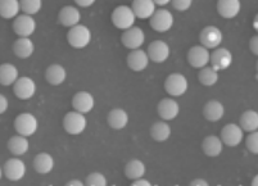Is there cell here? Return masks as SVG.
<instances>
[{
    "mask_svg": "<svg viewBox=\"0 0 258 186\" xmlns=\"http://www.w3.org/2000/svg\"><path fill=\"white\" fill-rule=\"evenodd\" d=\"M93 39L91 31L89 27L84 25H76L70 28L69 34H67V41L70 46L74 49H84L89 45Z\"/></svg>",
    "mask_w": 258,
    "mask_h": 186,
    "instance_id": "obj_1",
    "label": "cell"
},
{
    "mask_svg": "<svg viewBox=\"0 0 258 186\" xmlns=\"http://www.w3.org/2000/svg\"><path fill=\"white\" fill-rule=\"evenodd\" d=\"M88 126V119H86L84 113H80L77 110L69 112L63 118V129L70 135H80L86 130Z\"/></svg>",
    "mask_w": 258,
    "mask_h": 186,
    "instance_id": "obj_2",
    "label": "cell"
},
{
    "mask_svg": "<svg viewBox=\"0 0 258 186\" xmlns=\"http://www.w3.org/2000/svg\"><path fill=\"white\" fill-rule=\"evenodd\" d=\"M111 18L114 27L122 30V31L135 26V21H137L133 8L128 6H118L117 8H114Z\"/></svg>",
    "mask_w": 258,
    "mask_h": 186,
    "instance_id": "obj_3",
    "label": "cell"
},
{
    "mask_svg": "<svg viewBox=\"0 0 258 186\" xmlns=\"http://www.w3.org/2000/svg\"><path fill=\"white\" fill-rule=\"evenodd\" d=\"M15 129L17 134L30 138V136L35 135V133L39 129V122L32 113H21L15 119Z\"/></svg>",
    "mask_w": 258,
    "mask_h": 186,
    "instance_id": "obj_4",
    "label": "cell"
},
{
    "mask_svg": "<svg viewBox=\"0 0 258 186\" xmlns=\"http://www.w3.org/2000/svg\"><path fill=\"white\" fill-rule=\"evenodd\" d=\"M187 89H189V82L182 74H171L165 81V90L171 98L182 96Z\"/></svg>",
    "mask_w": 258,
    "mask_h": 186,
    "instance_id": "obj_5",
    "label": "cell"
},
{
    "mask_svg": "<svg viewBox=\"0 0 258 186\" xmlns=\"http://www.w3.org/2000/svg\"><path fill=\"white\" fill-rule=\"evenodd\" d=\"M151 27L153 28L156 32L159 34H163V32L170 31L171 28L173 27V22H175V18H173V14L171 13L167 9H158L153 13L151 18Z\"/></svg>",
    "mask_w": 258,
    "mask_h": 186,
    "instance_id": "obj_6",
    "label": "cell"
},
{
    "mask_svg": "<svg viewBox=\"0 0 258 186\" xmlns=\"http://www.w3.org/2000/svg\"><path fill=\"white\" fill-rule=\"evenodd\" d=\"M222 40H224V35H222L221 30L216 26H207L201 31L199 35V41H201V45L210 49H216L219 48L222 44Z\"/></svg>",
    "mask_w": 258,
    "mask_h": 186,
    "instance_id": "obj_7",
    "label": "cell"
},
{
    "mask_svg": "<svg viewBox=\"0 0 258 186\" xmlns=\"http://www.w3.org/2000/svg\"><path fill=\"white\" fill-rule=\"evenodd\" d=\"M121 41L123 46L130 49V50L140 49L145 42V32L143 31V28L138 27V26H133V27L123 31Z\"/></svg>",
    "mask_w": 258,
    "mask_h": 186,
    "instance_id": "obj_8",
    "label": "cell"
},
{
    "mask_svg": "<svg viewBox=\"0 0 258 186\" xmlns=\"http://www.w3.org/2000/svg\"><path fill=\"white\" fill-rule=\"evenodd\" d=\"M13 31L18 37H30L36 31V21L34 16L29 14H20L15 18L13 22Z\"/></svg>",
    "mask_w": 258,
    "mask_h": 186,
    "instance_id": "obj_9",
    "label": "cell"
},
{
    "mask_svg": "<svg viewBox=\"0 0 258 186\" xmlns=\"http://www.w3.org/2000/svg\"><path fill=\"white\" fill-rule=\"evenodd\" d=\"M3 172L4 176L9 181L16 182V181H20L25 177L26 172H27V168H26V164L22 159H20L18 157H15V158L8 159L4 163Z\"/></svg>",
    "mask_w": 258,
    "mask_h": 186,
    "instance_id": "obj_10",
    "label": "cell"
},
{
    "mask_svg": "<svg viewBox=\"0 0 258 186\" xmlns=\"http://www.w3.org/2000/svg\"><path fill=\"white\" fill-rule=\"evenodd\" d=\"M13 93L21 100H29L36 94V84L31 77H18L13 84Z\"/></svg>",
    "mask_w": 258,
    "mask_h": 186,
    "instance_id": "obj_11",
    "label": "cell"
},
{
    "mask_svg": "<svg viewBox=\"0 0 258 186\" xmlns=\"http://www.w3.org/2000/svg\"><path fill=\"white\" fill-rule=\"evenodd\" d=\"M149 59L154 63H163L170 58L171 49L167 42L163 40H154L149 44L147 50Z\"/></svg>",
    "mask_w": 258,
    "mask_h": 186,
    "instance_id": "obj_12",
    "label": "cell"
},
{
    "mask_svg": "<svg viewBox=\"0 0 258 186\" xmlns=\"http://www.w3.org/2000/svg\"><path fill=\"white\" fill-rule=\"evenodd\" d=\"M220 139L222 140L224 145H227L230 148H235L240 144L244 139V131L241 127L236 123H229L224 126L221 130V136Z\"/></svg>",
    "mask_w": 258,
    "mask_h": 186,
    "instance_id": "obj_13",
    "label": "cell"
},
{
    "mask_svg": "<svg viewBox=\"0 0 258 186\" xmlns=\"http://www.w3.org/2000/svg\"><path fill=\"white\" fill-rule=\"evenodd\" d=\"M210 56L211 53L207 48L202 45H196L190 48V50L187 51V62L193 68L201 70V68L210 65Z\"/></svg>",
    "mask_w": 258,
    "mask_h": 186,
    "instance_id": "obj_14",
    "label": "cell"
},
{
    "mask_svg": "<svg viewBox=\"0 0 258 186\" xmlns=\"http://www.w3.org/2000/svg\"><path fill=\"white\" fill-rule=\"evenodd\" d=\"M210 63L216 71L227 70L233 65V54L226 48H216L213 53H211Z\"/></svg>",
    "mask_w": 258,
    "mask_h": 186,
    "instance_id": "obj_15",
    "label": "cell"
},
{
    "mask_svg": "<svg viewBox=\"0 0 258 186\" xmlns=\"http://www.w3.org/2000/svg\"><path fill=\"white\" fill-rule=\"evenodd\" d=\"M157 112L163 121H172L179 116L180 105L173 98H165L158 103Z\"/></svg>",
    "mask_w": 258,
    "mask_h": 186,
    "instance_id": "obj_16",
    "label": "cell"
},
{
    "mask_svg": "<svg viewBox=\"0 0 258 186\" xmlns=\"http://www.w3.org/2000/svg\"><path fill=\"white\" fill-rule=\"evenodd\" d=\"M94 105H95V99H94L93 94L89 93V91H77L72 98L74 110L84 113V114L91 112L94 109Z\"/></svg>",
    "mask_w": 258,
    "mask_h": 186,
    "instance_id": "obj_17",
    "label": "cell"
},
{
    "mask_svg": "<svg viewBox=\"0 0 258 186\" xmlns=\"http://www.w3.org/2000/svg\"><path fill=\"white\" fill-rule=\"evenodd\" d=\"M127 62L128 68L134 72H142V71L147 70L148 66H149V56H148L147 51L142 50V49H135V50H131L127 55Z\"/></svg>",
    "mask_w": 258,
    "mask_h": 186,
    "instance_id": "obj_18",
    "label": "cell"
},
{
    "mask_svg": "<svg viewBox=\"0 0 258 186\" xmlns=\"http://www.w3.org/2000/svg\"><path fill=\"white\" fill-rule=\"evenodd\" d=\"M58 21L64 27H74V26L79 25L81 21V13L79 9L74 6H66L63 7L58 14Z\"/></svg>",
    "mask_w": 258,
    "mask_h": 186,
    "instance_id": "obj_19",
    "label": "cell"
},
{
    "mask_svg": "<svg viewBox=\"0 0 258 186\" xmlns=\"http://www.w3.org/2000/svg\"><path fill=\"white\" fill-rule=\"evenodd\" d=\"M240 0H219L217 2V12L225 20H233L240 13Z\"/></svg>",
    "mask_w": 258,
    "mask_h": 186,
    "instance_id": "obj_20",
    "label": "cell"
},
{
    "mask_svg": "<svg viewBox=\"0 0 258 186\" xmlns=\"http://www.w3.org/2000/svg\"><path fill=\"white\" fill-rule=\"evenodd\" d=\"M131 8H133L137 18L149 20L156 12V4L153 0H134Z\"/></svg>",
    "mask_w": 258,
    "mask_h": 186,
    "instance_id": "obj_21",
    "label": "cell"
},
{
    "mask_svg": "<svg viewBox=\"0 0 258 186\" xmlns=\"http://www.w3.org/2000/svg\"><path fill=\"white\" fill-rule=\"evenodd\" d=\"M13 53L20 59H27L35 53V44L30 37H18L13 42Z\"/></svg>",
    "mask_w": 258,
    "mask_h": 186,
    "instance_id": "obj_22",
    "label": "cell"
},
{
    "mask_svg": "<svg viewBox=\"0 0 258 186\" xmlns=\"http://www.w3.org/2000/svg\"><path fill=\"white\" fill-rule=\"evenodd\" d=\"M202 149L207 157L211 158H216L219 157L220 154L224 150V143H222L221 139L216 135H210L207 138H205L203 143H202Z\"/></svg>",
    "mask_w": 258,
    "mask_h": 186,
    "instance_id": "obj_23",
    "label": "cell"
},
{
    "mask_svg": "<svg viewBox=\"0 0 258 186\" xmlns=\"http://www.w3.org/2000/svg\"><path fill=\"white\" fill-rule=\"evenodd\" d=\"M203 116L210 122H219L225 116V107L219 100H210L203 108Z\"/></svg>",
    "mask_w": 258,
    "mask_h": 186,
    "instance_id": "obj_24",
    "label": "cell"
},
{
    "mask_svg": "<svg viewBox=\"0 0 258 186\" xmlns=\"http://www.w3.org/2000/svg\"><path fill=\"white\" fill-rule=\"evenodd\" d=\"M45 79L48 84L51 85V86H59L67 79V71H66L63 66L54 63V65H50L46 68Z\"/></svg>",
    "mask_w": 258,
    "mask_h": 186,
    "instance_id": "obj_25",
    "label": "cell"
},
{
    "mask_svg": "<svg viewBox=\"0 0 258 186\" xmlns=\"http://www.w3.org/2000/svg\"><path fill=\"white\" fill-rule=\"evenodd\" d=\"M107 122L111 129L113 130H123L128 123V114L122 108H114L108 113Z\"/></svg>",
    "mask_w": 258,
    "mask_h": 186,
    "instance_id": "obj_26",
    "label": "cell"
},
{
    "mask_svg": "<svg viewBox=\"0 0 258 186\" xmlns=\"http://www.w3.org/2000/svg\"><path fill=\"white\" fill-rule=\"evenodd\" d=\"M54 166H55V161H54L53 155H50L49 153H39L34 158V168L40 175L50 173L53 171Z\"/></svg>",
    "mask_w": 258,
    "mask_h": 186,
    "instance_id": "obj_27",
    "label": "cell"
},
{
    "mask_svg": "<svg viewBox=\"0 0 258 186\" xmlns=\"http://www.w3.org/2000/svg\"><path fill=\"white\" fill-rule=\"evenodd\" d=\"M30 149L29 139L22 135H15L12 136L8 140V150L16 157H21V155L26 154Z\"/></svg>",
    "mask_w": 258,
    "mask_h": 186,
    "instance_id": "obj_28",
    "label": "cell"
},
{
    "mask_svg": "<svg viewBox=\"0 0 258 186\" xmlns=\"http://www.w3.org/2000/svg\"><path fill=\"white\" fill-rule=\"evenodd\" d=\"M20 77L18 68L12 63H3L0 66V85L12 86Z\"/></svg>",
    "mask_w": 258,
    "mask_h": 186,
    "instance_id": "obj_29",
    "label": "cell"
},
{
    "mask_svg": "<svg viewBox=\"0 0 258 186\" xmlns=\"http://www.w3.org/2000/svg\"><path fill=\"white\" fill-rule=\"evenodd\" d=\"M171 133H172V130H171L170 125L167 123V121H163V119L156 122L151 127V136L157 143H163V141L168 140Z\"/></svg>",
    "mask_w": 258,
    "mask_h": 186,
    "instance_id": "obj_30",
    "label": "cell"
},
{
    "mask_svg": "<svg viewBox=\"0 0 258 186\" xmlns=\"http://www.w3.org/2000/svg\"><path fill=\"white\" fill-rule=\"evenodd\" d=\"M20 0H0V17L4 20H12L20 16Z\"/></svg>",
    "mask_w": 258,
    "mask_h": 186,
    "instance_id": "obj_31",
    "label": "cell"
},
{
    "mask_svg": "<svg viewBox=\"0 0 258 186\" xmlns=\"http://www.w3.org/2000/svg\"><path fill=\"white\" fill-rule=\"evenodd\" d=\"M145 172H147V167L144 162L140 159H131L125 166V176L131 181L144 177Z\"/></svg>",
    "mask_w": 258,
    "mask_h": 186,
    "instance_id": "obj_32",
    "label": "cell"
},
{
    "mask_svg": "<svg viewBox=\"0 0 258 186\" xmlns=\"http://www.w3.org/2000/svg\"><path fill=\"white\" fill-rule=\"evenodd\" d=\"M239 126L245 133H252L258 130V113L254 109H248L241 114Z\"/></svg>",
    "mask_w": 258,
    "mask_h": 186,
    "instance_id": "obj_33",
    "label": "cell"
},
{
    "mask_svg": "<svg viewBox=\"0 0 258 186\" xmlns=\"http://www.w3.org/2000/svg\"><path fill=\"white\" fill-rule=\"evenodd\" d=\"M198 79L203 86H207V88L215 86L220 79L219 71H216L212 66H206V67L201 68V71H199Z\"/></svg>",
    "mask_w": 258,
    "mask_h": 186,
    "instance_id": "obj_34",
    "label": "cell"
},
{
    "mask_svg": "<svg viewBox=\"0 0 258 186\" xmlns=\"http://www.w3.org/2000/svg\"><path fill=\"white\" fill-rule=\"evenodd\" d=\"M21 11L29 16H35L41 11L43 0H20Z\"/></svg>",
    "mask_w": 258,
    "mask_h": 186,
    "instance_id": "obj_35",
    "label": "cell"
},
{
    "mask_svg": "<svg viewBox=\"0 0 258 186\" xmlns=\"http://www.w3.org/2000/svg\"><path fill=\"white\" fill-rule=\"evenodd\" d=\"M107 178L100 172H91L85 181V185L88 186H107Z\"/></svg>",
    "mask_w": 258,
    "mask_h": 186,
    "instance_id": "obj_36",
    "label": "cell"
},
{
    "mask_svg": "<svg viewBox=\"0 0 258 186\" xmlns=\"http://www.w3.org/2000/svg\"><path fill=\"white\" fill-rule=\"evenodd\" d=\"M245 147L249 150L252 154H257L258 153V133L257 131H252L249 133L248 138L245 139Z\"/></svg>",
    "mask_w": 258,
    "mask_h": 186,
    "instance_id": "obj_37",
    "label": "cell"
},
{
    "mask_svg": "<svg viewBox=\"0 0 258 186\" xmlns=\"http://www.w3.org/2000/svg\"><path fill=\"white\" fill-rule=\"evenodd\" d=\"M171 4L177 12H186L193 6V0H171Z\"/></svg>",
    "mask_w": 258,
    "mask_h": 186,
    "instance_id": "obj_38",
    "label": "cell"
},
{
    "mask_svg": "<svg viewBox=\"0 0 258 186\" xmlns=\"http://www.w3.org/2000/svg\"><path fill=\"white\" fill-rule=\"evenodd\" d=\"M9 107V102L8 99H7L6 95L3 94H0V114H4V113L8 110Z\"/></svg>",
    "mask_w": 258,
    "mask_h": 186,
    "instance_id": "obj_39",
    "label": "cell"
},
{
    "mask_svg": "<svg viewBox=\"0 0 258 186\" xmlns=\"http://www.w3.org/2000/svg\"><path fill=\"white\" fill-rule=\"evenodd\" d=\"M249 49H250V51H252L253 55H255V56L258 55V36H257V35H255V36H253L252 39H250Z\"/></svg>",
    "mask_w": 258,
    "mask_h": 186,
    "instance_id": "obj_40",
    "label": "cell"
},
{
    "mask_svg": "<svg viewBox=\"0 0 258 186\" xmlns=\"http://www.w3.org/2000/svg\"><path fill=\"white\" fill-rule=\"evenodd\" d=\"M75 3L77 4L81 8H89V7L94 6V3L97 2V0H74Z\"/></svg>",
    "mask_w": 258,
    "mask_h": 186,
    "instance_id": "obj_41",
    "label": "cell"
},
{
    "mask_svg": "<svg viewBox=\"0 0 258 186\" xmlns=\"http://www.w3.org/2000/svg\"><path fill=\"white\" fill-rule=\"evenodd\" d=\"M152 183L148 180H145L144 177L137 178V180H133V186H151Z\"/></svg>",
    "mask_w": 258,
    "mask_h": 186,
    "instance_id": "obj_42",
    "label": "cell"
},
{
    "mask_svg": "<svg viewBox=\"0 0 258 186\" xmlns=\"http://www.w3.org/2000/svg\"><path fill=\"white\" fill-rule=\"evenodd\" d=\"M191 186H210V182L207 180H203V178H196L190 182Z\"/></svg>",
    "mask_w": 258,
    "mask_h": 186,
    "instance_id": "obj_43",
    "label": "cell"
},
{
    "mask_svg": "<svg viewBox=\"0 0 258 186\" xmlns=\"http://www.w3.org/2000/svg\"><path fill=\"white\" fill-rule=\"evenodd\" d=\"M67 186H84V182L83 181H80V180H71L69 181V182L66 183Z\"/></svg>",
    "mask_w": 258,
    "mask_h": 186,
    "instance_id": "obj_44",
    "label": "cell"
},
{
    "mask_svg": "<svg viewBox=\"0 0 258 186\" xmlns=\"http://www.w3.org/2000/svg\"><path fill=\"white\" fill-rule=\"evenodd\" d=\"M153 2L156 6H159V7H165L171 3V0H153Z\"/></svg>",
    "mask_w": 258,
    "mask_h": 186,
    "instance_id": "obj_45",
    "label": "cell"
},
{
    "mask_svg": "<svg viewBox=\"0 0 258 186\" xmlns=\"http://www.w3.org/2000/svg\"><path fill=\"white\" fill-rule=\"evenodd\" d=\"M4 176V172H3V168H2V166H0V180H2V177Z\"/></svg>",
    "mask_w": 258,
    "mask_h": 186,
    "instance_id": "obj_46",
    "label": "cell"
},
{
    "mask_svg": "<svg viewBox=\"0 0 258 186\" xmlns=\"http://www.w3.org/2000/svg\"><path fill=\"white\" fill-rule=\"evenodd\" d=\"M255 183H257V176H255L254 180H253V183H252V185H253V186H255Z\"/></svg>",
    "mask_w": 258,
    "mask_h": 186,
    "instance_id": "obj_47",
    "label": "cell"
}]
</instances>
